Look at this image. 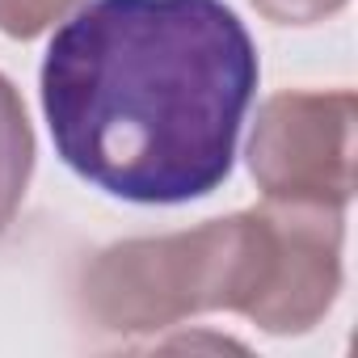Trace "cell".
<instances>
[{
  "label": "cell",
  "instance_id": "1",
  "mask_svg": "<svg viewBox=\"0 0 358 358\" xmlns=\"http://www.w3.org/2000/svg\"><path fill=\"white\" fill-rule=\"evenodd\" d=\"M257 76L224 0H93L47 47L43 114L76 177L173 207L224 186Z\"/></svg>",
  "mask_w": 358,
  "mask_h": 358
},
{
  "label": "cell",
  "instance_id": "2",
  "mask_svg": "<svg viewBox=\"0 0 358 358\" xmlns=\"http://www.w3.org/2000/svg\"><path fill=\"white\" fill-rule=\"evenodd\" d=\"M329 282V249L312 220L266 207L207 220L169 236H135L101 249L80 270V312L106 333H160L199 312H241L262 333L299 324Z\"/></svg>",
  "mask_w": 358,
  "mask_h": 358
},
{
  "label": "cell",
  "instance_id": "3",
  "mask_svg": "<svg viewBox=\"0 0 358 358\" xmlns=\"http://www.w3.org/2000/svg\"><path fill=\"white\" fill-rule=\"evenodd\" d=\"M354 122L350 89H282L262 101L249 135V173L274 203L337 207L354 199Z\"/></svg>",
  "mask_w": 358,
  "mask_h": 358
},
{
  "label": "cell",
  "instance_id": "4",
  "mask_svg": "<svg viewBox=\"0 0 358 358\" xmlns=\"http://www.w3.org/2000/svg\"><path fill=\"white\" fill-rule=\"evenodd\" d=\"M34 173V127L26 118L22 93L0 72V232L17 220Z\"/></svg>",
  "mask_w": 358,
  "mask_h": 358
},
{
  "label": "cell",
  "instance_id": "5",
  "mask_svg": "<svg viewBox=\"0 0 358 358\" xmlns=\"http://www.w3.org/2000/svg\"><path fill=\"white\" fill-rule=\"evenodd\" d=\"M80 0H0V34L9 38H38L55 22H64Z\"/></svg>",
  "mask_w": 358,
  "mask_h": 358
},
{
  "label": "cell",
  "instance_id": "6",
  "mask_svg": "<svg viewBox=\"0 0 358 358\" xmlns=\"http://www.w3.org/2000/svg\"><path fill=\"white\" fill-rule=\"evenodd\" d=\"M249 5L274 26H316L324 17L341 13L350 0H249Z\"/></svg>",
  "mask_w": 358,
  "mask_h": 358
}]
</instances>
